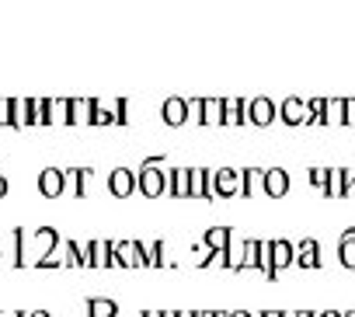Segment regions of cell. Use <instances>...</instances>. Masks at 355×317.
<instances>
[{
    "label": "cell",
    "instance_id": "cell-23",
    "mask_svg": "<svg viewBox=\"0 0 355 317\" xmlns=\"http://www.w3.org/2000/svg\"><path fill=\"white\" fill-rule=\"evenodd\" d=\"M0 317H25L21 310H0Z\"/></svg>",
    "mask_w": 355,
    "mask_h": 317
},
{
    "label": "cell",
    "instance_id": "cell-15",
    "mask_svg": "<svg viewBox=\"0 0 355 317\" xmlns=\"http://www.w3.org/2000/svg\"><path fill=\"white\" fill-rule=\"evenodd\" d=\"M338 258L345 268H355V227H348L338 241Z\"/></svg>",
    "mask_w": 355,
    "mask_h": 317
},
{
    "label": "cell",
    "instance_id": "cell-26",
    "mask_svg": "<svg viewBox=\"0 0 355 317\" xmlns=\"http://www.w3.org/2000/svg\"><path fill=\"white\" fill-rule=\"evenodd\" d=\"M196 317H216V310H196Z\"/></svg>",
    "mask_w": 355,
    "mask_h": 317
},
{
    "label": "cell",
    "instance_id": "cell-25",
    "mask_svg": "<svg viewBox=\"0 0 355 317\" xmlns=\"http://www.w3.org/2000/svg\"><path fill=\"white\" fill-rule=\"evenodd\" d=\"M0 196H8V178L0 175Z\"/></svg>",
    "mask_w": 355,
    "mask_h": 317
},
{
    "label": "cell",
    "instance_id": "cell-20",
    "mask_svg": "<svg viewBox=\"0 0 355 317\" xmlns=\"http://www.w3.org/2000/svg\"><path fill=\"white\" fill-rule=\"evenodd\" d=\"M341 196H355V168L345 171V192Z\"/></svg>",
    "mask_w": 355,
    "mask_h": 317
},
{
    "label": "cell",
    "instance_id": "cell-3",
    "mask_svg": "<svg viewBox=\"0 0 355 317\" xmlns=\"http://www.w3.org/2000/svg\"><path fill=\"white\" fill-rule=\"evenodd\" d=\"M265 251H268V279H275V272H282V268L293 265V244L286 237L265 241Z\"/></svg>",
    "mask_w": 355,
    "mask_h": 317
},
{
    "label": "cell",
    "instance_id": "cell-30",
    "mask_svg": "<svg viewBox=\"0 0 355 317\" xmlns=\"http://www.w3.org/2000/svg\"><path fill=\"white\" fill-rule=\"evenodd\" d=\"M296 317H313V314L310 310H296Z\"/></svg>",
    "mask_w": 355,
    "mask_h": 317
},
{
    "label": "cell",
    "instance_id": "cell-11",
    "mask_svg": "<svg viewBox=\"0 0 355 317\" xmlns=\"http://www.w3.org/2000/svg\"><path fill=\"white\" fill-rule=\"evenodd\" d=\"M279 115H282V122L300 126V122H306V101H300V98H286L282 108H279Z\"/></svg>",
    "mask_w": 355,
    "mask_h": 317
},
{
    "label": "cell",
    "instance_id": "cell-1",
    "mask_svg": "<svg viewBox=\"0 0 355 317\" xmlns=\"http://www.w3.org/2000/svg\"><path fill=\"white\" fill-rule=\"evenodd\" d=\"M157 161H160V157H150V161L136 171V189H139L143 196H160V192H167V171H160Z\"/></svg>",
    "mask_w": 355,
    "mask_h": 317
},
{
    "label": "cell",
    "instance_id": "cell-32",
    "mask_svg": "<svg viewBox=\"0 0 355 317\" xmlns=\"http://www.w3.org/2000/svg\"><path fill=\"white\" fill-rule=\"evenodd\" d=\"M341 317H355V310H345V314H341Z\"/></svg>",
    "mask_w": 355,
    "mask_h": 317
},
{
    "label": "cell",
    "instance_id": "cell-8",
    "mask_svg": "<svg viewBox=\"0 0 355 317\" xmlns=\"http://www.w3.org/2000/svg\"><path fill=\"white\" fill-rule=\"evenodd\" d=\"M244 112H248V119H251L254 126H268V122L275 119V105H272L268 98H254V101H248Z\"/></svg>",
    "mask_w": 355,
    "mask_h": 317
},
{
    "label": "cell",
    "instance_id": "cell-27",
    "mask_svg": "<svg viewBox=\"0 0 355 317\" xmlns=\"http://www.w3.org/2000/svg\"><path fill=\"white\" fill-rule=\"evenodd\" d=\"M313 317H341L338 310H324V314H313Z\"/></svg>",
    "mask_w": 355,
    "mask_h": 317
},
{
    "label": "cell",
    "instance_id": "cell-14",
    "mask_svg": "<svg viewBox=\"0 0 355 317\" xmlns=\"http://www.w3.org/2000/svg\"><path fill=\"white\" fill-rule=\"evenodd\" d=\"M230 241H234V230H230V227H209V230L202 234V244H209L213 251H227Z\"/></svg>",
    "mask_w": 355,
    "mask_h": 317
},
{
    "label": "cell",
    "instance_id": "cell-18",
    "mask_svg": "<svg viewBox=\"0 0 355 317\" xmlns=\"http://www.w3.org/2000/svg\"><path fill=\"white\" fill-rule=\"evenodd\" d=\"M324 192H327V196H341V192H345V171H341V168H331V171H327Z\"/></svg>",
    "mask_w": 355,
    "mask_h": 317
},
{
    "label": "cell",
    "instance_id": "cell-29",
    "mask_svg": "<svg viewBox=\"0 0 355 317\" xmlns=\"http://www.w3.org/2000/svg\"><path fill=\"white\" fill-rule=\"evenodd\" d=\"M160 317H178V310H160Z\"/></svg>",
    "mask_w": 355,
    "mask_h": 317
},
{
    "label": "cell",
    "instance_id": "cell-17",
    "mask_svg": "<svg viewBox=\"0 0 355 317\" xmlns=\"http://www.w3.org/2000/svg\"><path fill=\"white\" fill-rule=\"evenodd\" d=\"M167 192L171 196H189V168H178V171H167Z\"/></svg>",
    "mask_w": 355,
    "mask_h": 317
},
{
    "label": "cell",
    "instance_id": "cell-19",
    "mask_svg": "<svg viewBox=\"0 0 355 317\" xmlns=\"http://www.w3.org/2000/svg\"><path fill=\"white\" fill-rule=\"evenodd\" d=\"M310 182H313L317 189H324V185H327V168H313V171H310Z\"/></svg>",
    "mask_w": 355,
    "mask_h": 317
},
{
    "label": "cell",
    "instance_id": "cell-10",
    "mask_svg": "<svg viewBox=\"0 0 355 317\" xmlns=\"http://www.w3.org/2000/svg\"><path fill=\"white\" fill-rule=\"evenodd\" d=\"M160 112H164V122H167V126H182V122L189 119V101H182V98H167Z\"/></svg>",
    "mask_w": 355,
    "mask_h": 317
},
{
    "label": "cell",
    "instance_id": "cell-24",
    "mask_svg": "<svg viewBox=\"0 0 355 317\" xmlns=\"http://www.w3.org/2000/svg\"><path fill=\"white\" fill-rule=\"evenodd\" d=\"M25 317H53L49 310H32V314H25Z\"/></svg>",
    "mask_w": 355,
    "mask_h": 317
},
{
    "label": "cell",
    "instance_id": "cell-9",
    "mask_svg": "<svg viewBox=\"0 0 355 317\" xmlns=\"http://www.w3.org/2000/svg\"><path fill=\"white\" fill-rule=\"evenodd\" d=\"M39 192H42V196H53V199L63 196V192H67L63 171H60V168H46V171L39 175Z\"/></svg>",
    "mask_w": 355,
    "mask_h": 317
},
{
    "label": "cell",
    "instance_id": "cell-28",
    "mask_svg": "<svg viewBox=\"0 0 355 317\" xmlns=\"http://www.w3.org/2000/svg\"><path fill=\"white\" fill-rule=\"evenodd\" d=\"M139 317H160V310H143Z\"/></svg>",
    "mask_w": 355,
    "mask_h": 317
},
{
    "label": "cell",
    "instance_id": "cell-2",
    "mask_svg": "<svg viewBox=\"0 0 355 317\" xmlns=\"http://www.w3.org/2000/svg\"><path fill=\"white\" fill-rule=\"evenodd\" d=\"M112 255L119 268H146L143 241H112Z\"/></svg>",
    "mask_w": 355,
    "mask_h": 317
},
{
    "label": "cell",
    "instance_id": "cell-5",
    "mask_svg": "<svg viewBox=\"0 0 355 317\" xmlns=\"http://www.w3.org/2000/svg\"><path fill=\"white\" fill-rule=\"evenodd\" d=\"M189 196H196V199H213V171H206V168H189Z\"/></svg>",
    "mask_w": 355,
    "mask_h": 317
},
{
    "label": "cell",
    "instance_id": "cell-4",
    "mask_svg": "<svg viewBox=\"0 0 355 317\" xmlns=\"http://www.w3.org/2000/svg\"><path fill=\"white\" fill-rule=\"evenodd\" d=\"M293 265H300V268H317V265H320V244H317L313 237L296 241V244H293Z\"/></svg>",
    "mask_w": 355,
    "mask_h": 317
},
{
    "label": "cell",
    "instance_id": "cell-16",
    "mask_svg": "<svg viewBox=\"0 0 355 317\" xmlns=\"http://www.w3.org/2000/svg\"><path fill=\"white\" fill-rule=\"evenodd\" d=\"M241 192H244V196L265 192V171H261V168H248V171L241 175Z\"/></svg>",
    "mask_w": 355,
    "mask_h": 317
},
{
    "label": "cell",
    "instance_id": "cell-13",
    "mask_svg": "<svg viewBox=\"0 0 355 317\" xmlns=\"http://www.w3.org/2000/svg\"><path fill=\"white\" fill-rule=\"evenodd\" d=\"M265 192L268 196H286L289 192V175L282 168H268L265 171Z\"/></svg>",
    "mask_w": 355,
    "mask_h": 317
},
{
    "label": "cell",
    "instance_id": "cell-31",
    "mask_svg": "<svg viewBox=\"0 0 355 317\" xmlns=\"http://www.w3.org/2000/svg\"><path fill=\"white\" fill-rule=\"evenodd\" d=\"M282 317H296V310H282Z\"/></svg>",
    "mask_w": 355,
    "mask_h": 317
},
{
    "label": "cell",
    "instance_id": "cell-21",
    "mask_svg": "<svg viewBox=\"0 0 355 317\" xmlns=\"http://www.w3.org/2000/svg\"><path fill=\"white\" fill-rule=\"evenodd\" d=\"M254 317H282V310H261V314H254Z\"/></svg>",
    "mask_w": 355,
    "mask_h": 317
},
{
    "label": "cell",
    "instance_id": "cell-12",
    "mask_svg": "<svg viewBox=\"0 0 355 317\" xmlns=\"http://www.w3.org/2000/svg\"><path fill=\"white\" fill-rule=\"evenodd\" d=\"M84 307H87V317H115L119 314V300H112V296H91Z\"/></svg>",
    "mask_w": 355,
    "mask_h": 317
},
{
    "label": "cell",
    "instance_id": "cell-7",
    "mask_svg": "<svg viewBox=\"0 0 355 317\" xmlns=\"http://www.w3.org/2000/svg\"><path fill=\"white\" fill-rule=\"evenodd\" d=\"M241 192V175L230 168L213 171V196H237Z\"/></svg>",
    "mask_w": 355,
    "mask_h": 317
},
{
    "label": "cell",
    "instance_id": "cell-22",
    "mask_svg": "<svg viewBox=\"0 0 355 317\" xmlns=\"http://www.w3.org/2000/svg\"><path fill=\"white\" fill-rule=\"evenodd\" d=\"M227 317H254V314H251V310H230Z\"/></svg>",
    "mask_w": 355,
    "mask_h": 317
},
{
    "label": "cell",
    "instance_id": "cell-6",
    "mask_svg": "<svg viewBox=\"0 0 355 317\" xmlns=\"http://www.w3.org/2000/svg\"><path fill=\"white\" fill-rule=\"evenodd\" d=\"M132 189H136V171H132V168H115V171L108 175V192H112V196L125 199Z\"/></svg>",
    "mask_w": 355,
    "mask_h": 317
}]
</instances>
